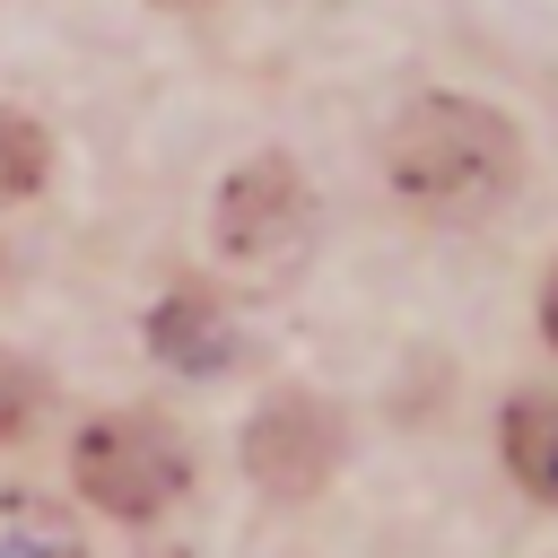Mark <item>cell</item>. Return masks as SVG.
Masks as SVG:
<instances>
[{"label":"cell","mask_w":558,"mask_h":558,"mask_svg":"<svg viewBox=\"0 0 558 558\" xmlns=\"http://www.w3.org/2000/svg\"><path fill=\"white\" fill-rule=\"evenodd\" d=\"M384 174L410 209L427 218H480L514 192L523 174V140L497 105H471V96H418L392 140H384Z\"/></svg>","instance_id":"obj_1"},{"label":"cell","mask_w":558,"mask_h":558,"mask_svg":"<svg viewBox=\"0 0 558 558\" xmlns=\"http://www.w3.org/2000/svg\"><path fill=\"white\" fill-rule=\"evenodd\" d=\"M192 488V445L157 410H113L78 436V497L105 506L113 523H148Z\"/></svg>","instance_id":"obj_2"},{"label":"cell","mask_w":558,"mask_h":558,"mask_svg":"<svg viewBox=\"0 0 558 558\" xmlns=\"http://www.w3.org/2000/svg\"><path fill=\"white\" fill-rule=\"evenodd\" d=\"M209 227H218V253L227 262H244V270L270 279V270H296L305 262V244H314V192H305V174L288 157H253V166H235L218 183Z\"/></svg>","instance_id":"obj_3"},{"label":"cell","mask_w":558,"mask_h":558,"mask_svg":"<svg viewBox=\"0 0 558 558\" xmlns=\"http://www.w3.org/2000/svg\"><path fill=\"white\" fill-rule=\"evenodd\" d=\"M244 471L270 497H314L340 471V410L323 392H279L262 401V418L244 427Z\"/></svg>","instance_id":"obj_4"},{"label":"cell","mask_w":558,"mask_h":558,"mask_svg":"<svg viewBox=\"0 0 558 558\" xmlns=\"http://www.w3.org/2000/svg\"><path fill=\"white\" fill-rule=\"evenodd\" d=\"M148 349L174 366V375H227L235 366V314L209 296V288H166L148 305Z\"/></svg>","instance_id":"obj_5"},{"label":"cell","mask_w":558,"mask_h":558,"mask_svg":"<svg viewBox=\"0 0 558 558\" xmlns=\"http://www.w3.org/2000/svg\"><path fill=\"white\" fill-rule=\"evenodd\" d=\"M497 445H506V471L523 480V497L558 506V401H549V392H523V401H506V427H497Z\"/></svg>","instance_id":"obj_6"},{"label":"cell","mask_w":558,"mask_h":558,"mask_svg":"<svg viewBox=\"0 0 558 558\" xmlns=\"http://www.w3.org/2000/svg\"><path fill=\"white\" fill-rule=\"evenodd\" d=\"M0 558H87L52 497H0Z\"/></svg>","instance_id":"obj_7"},{"label":"cell","mask_w":558,"mask_h":558,"mask_svg":"<svg viewBox=\"0 0 558 558\" xmlns=\"http://www.w3.org/2000/svg\"><path fill=\"white\" fill-rule=\"evenodd\" d=\"M44 174H52V140H44V122L0 105V209H9V201H35Z\"/></svg>","instance_id":"obj_8"},{"label":"cell","mask_w":558,"mask_h":558,"mask_svg":"<svg viewBox=\"0 0 558 558\" xmlns=\"http://www.w3.org/2000/svg\"><path fill=\"white\" fill-rule=\"evenodd\" d=\"M44 401H52V384H44V375H35L26 357H0V453L35 436V418H44Z\"/></svg>","instance_id":"obj_9"},{"label":"cell","mask_w":558,"mask_h":558,"mask_svg":"<svg viewBox=\"0 0 558 558\" xmlns=\"http://www.w3.org/2000/svg\"><path fill=\"white\" fill-rule=\"evenodd\" d=\"M541 323H549V340H558V270H549V288H541Z\"/></svg>","instance_id":"obj_10"},{"label":"cell","mask_w":558,"mask_h":558,"mask_svg":"<svg viewBox=\"0 0 558 558\" xmlns=\"http://www.w3.org/2000/svg\"><path fill=\"white\" fill-rule=\"evenodd\" d=\"M0 279H9V253H0Z\"/></svg>","instance_id":"obj_11"},{"label":"cell","mask_w":558,"mask_h":558,"mask_svg":"<svg viewBox=\"0 0 558 558\" xmlns=\"http://www.w3.org/2000/svg\"><path fill=\"white\" fill-rule=\"evenodd\" d=\"M166 9H183V0H166Z\"/></svg>","instance_id":"obj_12"}]
</instances>
